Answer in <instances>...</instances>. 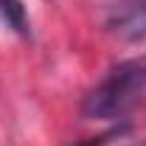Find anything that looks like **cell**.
Here are the masks:
<instances>
[{"mask_svg": "<svg viewBox=\"0 0 146 146\" xmlns=\"http://www.w3.org/2000/svg\"><path fill=\"white\" fill-rule=\"evenodd\" d=\"M146 98V56L118 62L115 68L101 79V84H96L84 104L82 112L87 118H101V121H115V118H127L135 107H141Z\"/></svg>", "mask_w": 146, "mask_h": 146, "instance_id": "6da1fadb", "label": "cell"}, {"mask_svg": "<svg viewBox=\"0 0 146 146\" xmlns=\"http://www.w3.org/2000/svg\"><path fill=\"white\" fill-rule=\"evenodd\" d=\"M110 31L121 36L124 42H141L146 39V0H129L124 3L112 17H110Z\"/></svg>", "mask_w": 146, "mask_h": 146, "instance_id": "7a4b0ae2", "label": "cell"}, {"mask_svg": "<svg viewBox=\"0 0 146 146\" xmlns=\"http://www.w3.org/2000/svg\"><path fill=\"white\" fill-rule=\"evenodd\" d=\"M0 17L6 20L17 34H28V14H25V6L23 0H0Z\"/></svg>", "mask_w": 146, "mask_h": 146, "instance_id": "3957f363", "label": "cell"}, {"mask_svg": "<svg viewBox=\"0 0 146 146\" xmlns=\"http://www.w3.org/2000/svg\"><path fill=\"white\" fill-rule=\"evenodd\" d=\"M138 146H146V143H138Z\"/></svg>", "mask_w": 146, "mask_h": 146, "instance_id": "277c9868", "label": "cell"}]
</instances>
